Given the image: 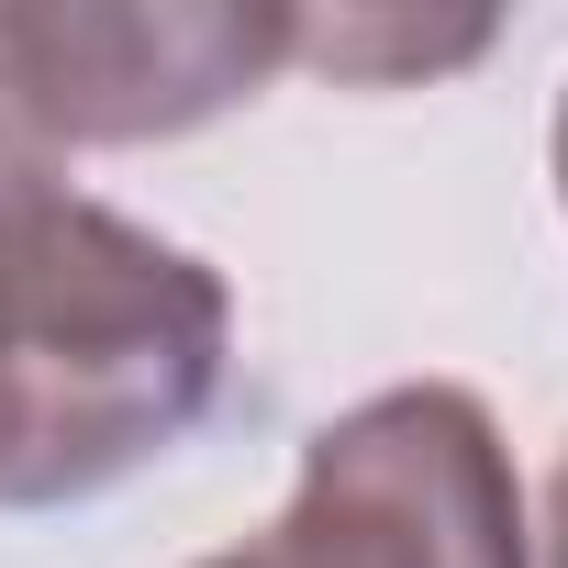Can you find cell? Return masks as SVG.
<instances>
[{
	"mask_svg": "<svg viewBox=\"0 0 568 568\" xmlns=\"http://www.w3.org/2000/svg\"><path fill=\"white\" fill-rule=\"evenodd\" d=\"M223 278L68 190L0 101V513H57L168 457L223 390Z\"/></svg>",
	"mask_w": 568,
	"mask_h": 568,
	"instance_id": "6da1fadb",
	"label": "cell"
},
{
	"mask_svg": "<svg viewBox=\"0 0 568 568\" xmlns=\"http://www.w3.org/2000/svg\"><path fill=\"white\" fill-rule=\"evenodd\" d=\"M267 557L278 568H535L501 424L446 379L335 413L302 446Z\"/></svg>",
	"mask_w": 568,
	"mask_h": 568,
	"instance_id": "7a4b0ae2",
	"label": "cell"
},
{
	"mask_svg": "<svg viewBox=\"0 0 568 568\" xmlns=\"http://www.w3.org/2000/svg\"><path fill=\"white\" fill-rule=\"evenodd\" d=\"M479 45H490V23H390V12H335V23H313V12H302V57H291V68H335L346 90H402V79H435V68L479 57Z\"/></svg>",
	"mask_w": 568,
	"mask_h": 568,
	"instance_id": "277c9868",
	"label": "cell"
},
{
	"mask_svg": "<svg viewBox=\"0 0 568 568\" xmlns=\"http://www.w3.org/2000/svg\"><path fill=\"white\" fill-rule=\"evenodd\" d=\"M546 568H568V446H557V479H546Z\"/></svg>",
	"mask_w": 568,
	"mask_h": 568,
	"instance_id": "5b68a950",
	"label": "cell"
},
{
	"mask_svg": "<svg viewBox=\"0 0 568 568\" xmlns=\"http://www.w3.org/2000/svg\"><path fill=\"white\" fill-rule=\"evenodd\" d=\"M302 57V12L223 0H23L0 12V101L45 156L156 145L256 101Z\"/></svg>",
	"mask_w": 568,
	"mask_h": 568,
	"instance_id": "3957f363",
	"label": "cell"
},
{
	"mask_svg": "<svg viewBox=\"0 0 568 568\" xmlns=\"http://www.w3.org/2000/svg\"><path fill=\"white\" fill-rule=\"evenodd\" d=\"M201 568H278V557H267V535H256V546H223V557H201Z\"/></svg>",
	"mask_w": 568,
	"mask_h": 568,
	"instance_id": "8992f818",
	"label": "cell"
},
{
	"mask_svg": "<svg viewBox=\"0 0 568 568\" xmlns=\"http://www.w3.org/2000/svg\"><path fill=\"white\" fill-rule=\"evenodd\" d=\"M557 201H568V90H557Z\"/></svg>",
	"mask_w": 568,
	"mask_h": 568,
	"instance_id": "52a82bcc",
	"label": "cell"
}]
</instances>
